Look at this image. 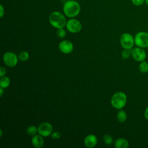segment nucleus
Masks as SVG:
<instances>
[{
	"instance_id": "f257e3e1",
	"label": "nucleus",
	"mask_w": 148,
	"mask_h": 148,
	"mask_svg": "<svg viewBox=\"0 0 148 148\" xmlns=\"http://www.w3.org/2000/svg\"><path fill=\"white\" fill-rule=\"evenodd\" d=\"M80 5L78 2L75 0L66 1L62 8L64 14L65 16L69 18H74L76 17L80 12Z\"/></svg>"
},
{
	"instance_id": "f03ea898",
	"label": "nucleus",
	"mask_w": 148,
	"mask_h": 148,
	"mask_svg": "<svg viewBox=\"0 0 148 148\" xmlns=\"http://www.w3.org/2000/svg\"><path fill=\"white\" fill-rule=\"evenodd\" d=\"M65 16L58 11H54L49 16V23L52 27L57 29L64 28L67 22Z\"/></svg>"
},
{
	"instance_id": "7ed1b4c3",
	"label": "nucleus",
	"mask_w": 148,
	"mask_h": 148,
	"mask_svg": "<svg viewBox=\"0 0 148 148\" xmlns=\"http://www.w3.org/2000/svg\"><path fill=\"white\" fill-rule=\"evenodd\" d=\"M127 101V97L126 94L122 91H119L113 95L111 98L110 103L114 108L121 109L126 105Z\"/></svg>"
},
{
	"instance_id": "20e7f679",
	"label": "nucleus",
	"mask_w": 148,
	"mask_h": 148,
	"mask_svg": "<svg viewBox=\"0 0 148 148\" xmlns=\"http://www.w3.org/2000/svg\"><path fill=\"white\" fill-rule=\"evenodd\" d=\"M135 44L139 47H148V32L141 31L138 32L134 37Z\"/></svg>"
},
{
	"instance_id": "39448f33",
	"label": "nucleus",
	"mask_w": 148,
	"mask_h": 148,
	"mask_svg": "<svg viewBox=\"0 0 148 148\" xmlns=\"http://www.w3.org/2000/svg\"><path fill=\"white\" fill-rule=\"evenodd\" d=\"M120 42L121 46L125 49H131L135 44L134 38L127 32L121 34L120 38Z\"/></svg>"
},
{
	"instance_id": "423d86ee",
	"label": "nucleus",
	"mask_w": 148,
	"mask_h": 148,
	"mask_svg": "<svg viewBox=\"0 0 148 148\" xmlns=\"http://www.w3.org/2000/svg\"><path fill=\"white\" fill-rule=\"evenodd\" d=\"M66 28L68 31L71 33H77L81 31L82 25L78 20L71 18L66 22Z\"/></svg>"
},
{
	"instance_id": "0eeeda50",
	"label": "nucleus",
	"mask_w": 148,
	"mask_h": 148,
	"mask_svg": "<svg viewBox=\"0 0 148 148\" xmlns=\"http://www.w3.org/2000/svg\"><path fill=\"white\" fill-rule=\"evenodd\" d=\"M18 58L15 53L10 51L6 52L3 56V62L9 67L15 66L18 62Z\"/></svg>"
},
{
	"instance_id": "6e6552de",
	"label": "nucleus",
	"mask_w": 148,
	"mask_h": 148,
	"mask_svg": "<svg viewBox=\"0 0 148 148\" xmlns=\"http://www.w3.org/2000/svg\"><path fill=\"white\" fill-rule=\"evenodd\" d=\"M38 134L43 137H46L51 135L53 132V126L48 122L41 123L38 126Z\"/></svg>"
},
{
	"instance_id": "1a4fd4ad",
	"label": "nucleus",
	"mask_w": 148,
	"mask_h": 148,
	"mask_svg": "<svg viewBox=\"0 0 148 148\" xmlns=\"http://www.w3.org/2000/svg\"><path fill=\"white\" fill-rule=\"evenodd\" d=\"M131 55L133 58L138 62L145 61L146 57V53L143 48L136 47L131 51Z\"/></svg>"
},
{
	"instance_id": "9d476101",
	"label": "nucleus",
	"mask_w": 148,
	"mask_h": 148,
	"mask_svg": "<svg viewBox=\"0 0 148 148\" xmlns=\"http://www.w3.org/2000/svg\"><path fill=\"white\" fill-rule=\"evenodd\" d=\"M59 50L64 54L71 53L73 50V45L69 40H62L59 43Z\"/></svg>"
},
{
	"instance_id": "9b49d317",
	"label": "nucleus",
	"mask_w": 148,
	"mask_h": 148,
	"mask_svg": "<svg viewBox=\"0 0 148 148\" xmlns=\"http://www.w3.org/2000/svg\"><path fill=\"white\" fill-rule=\"evenodd\" d=\"M97 138L94 134H89L86 136L84 140V143L86 147L88 148H92L97 144Z\"/></svg>"
},
{
	"instance_id": "f8f14e48",
	"label": "nucleus",
	"mask_w": 148,
	"mask_h": 148,
	"mask_svg": "<svg viewBox=\"0 0 148 148\" xmlns=\"http://www.w3.org/2000/svg\"><path fill=\"white\" fill-rule=\"evenodd\" d=\"M43 136L39 135H35L32 136L31 139V143L32 145L36 148H41L43 147L44 145V139L43 138Z\"/></svg>"
},
{
	"instance_id": "ddd939ff",
	"label": "nucleus",
	"mask_w": 148,
	"mask_h": 148,
	"mask_svg": "<svg viewBox=\"0 0 148 148\" xmlns=\"http://www.w3.org/2000/svg\"><path fill=\"white\" fill-rule=\"evenodd\" d=\"M114 146L116 148H127L129 147V142L126 139L120 138L116 140Z\"/></svg>"
},
{
	"instance_id": "4468645a",
	"label": "nucleus",
	"mask_w": 148,
	"mask_h": 148,
	"mask_svg": "<svg viewBox=\"0 0 148 148\" xmlns=\"http://www.w3.org/2000/svg\"><path fill=\"white\" fill-rule=\"evenodd\" d=\"M10 84V80L8 76H2L0 79V86L3 88H7Z\"/></svg>"
},
{
	"instance_id": "2eb2a0df",
	"label": "nucleus",
	"mask_w": 148,
	"mask_h": 148,
	"mask_svg": "<svg viewBox=\"0 0 148 148\" xmlns=\"http://www.w3.org/2000/svg\"><path fill=\"white\" fill-rule=\"evenodd\" d=\"M127 113L123 110H119L117 113V119L120 123H123L127 120Z\"/></svg>"
},
{
	"instance_id": "dca6fc26",
	"label": "nucleus",
	"mask_w": 148,
	"mask_h": 148,
	"mask_svg": "<svg viewBox=\"0 0 148 148\" xmlns=\"http://www.w3.org/2000/svg\"><path fill=\"white\" fill-rule=\"evenodd\" d=\"M27 133L30 136H34L38 133V128L35 125H30L27 129Z\"/></svg>"
},
{
	"instance_id": "f3484780",
	"label": "nucleus",
	"mask_w": 148,
	"mask_h": 148,
	"mask_svg": "<svg viewBox=\"0 0 148 148\" xmlns=\"http://www.w3.org/2000/svg\"><path fill=\"white\" fill-rule=\"evenodd\" d=\"M139 70L142 73H146L148 72V63L145 61H143L140 62L139 65Z\"/></svg>"
},
{
	"instance_id": "a211bd4d",
	"label": "nucleus",
	"mask_w": 148,
	"mask_h": 148,
	"mask_svg": "<svg viewBox=\"0 0 148 148\" xmlns=\"http://www.w3.org/2000/svg\"><path fill=\"white\" fill-rule=\"evenodd\" d=\"M18 59L21 61H26L29 57V53L26 51H21L18 55Z\"/></svg>"
},
{
	"instance_id": "6ab92c4d",
	"label": "nucleus",
	"mask_w": 148,
	"mask_h": 148,
	"mask_svg": "<svg viewBox=\"0 0 148 148\" xmlns=\"http://www.w3.org/2000/svg\"><path fill=\"white\" fill-rule=\"evenodd\" d=\"M103 140L104 143L107 145H112L113 143V138L110 135H108V134H106L103 136Z\"/></svg>"
},
{
	"instance_id": "aec40b11",
	"label": "nucleus",
	"mask_w": 148,
	"mask_h": 148,
	"mask_svg": "<svg viewBox=\"0 0 148 148\" xmlns=\"http://www.w3.org/2000/svg\"><path fill=\"white\" fill-rule=\"evenodd\" d=\"M131 54V51L130 49H125L121 52V57L124 59H127Z\"/></svg>"
},
{
	"instance_id": "412c9836",
	"label": "nucleus",
	"mask_w": 148,
	"mask_h": 148,
	"mask_svg": "<svg viewBox=\"0 0 148 148\" xmlns=\"http://www.w3.org/2000/svg\"><path fill=\"white\" fill-rule=\"evenodd\" d=\"M56 33H57V35L58 36V37H59L60 38H63L66 35V31L64 29V28H61L57 29Z\"/></svg>"
},
{
	"instance_id": "4be33fe9",
	"label": "nucleus",
	"mask_w": 148,
	"mask_h": 148,
	"mask_svg": "<svg viewBox=\"0 0 148 148\" xmlns=\"http://www.w3.org/2000/svg\"><path fill=\"white\" fill-rule=\"evenodd\" d=\"M131 2L134 5L139 6L145 3V0H131Z\"/></svg>"
},
{
	"instance_id": "5701e85b",
	"label": "nucleus",
	"mask_w": 148,
	"mask_h": 148,
	"mask_svg": "<svg viewBox=\"0 0 148 148\" xmlns=\"http://www.w3.org/2000/svg\"><path fill=\"white\" fill-rule=\"evenodd\" d=\"M51 138H53L54 139H58L59 138L61 137V134H60V132H59L58 131L54 132L51 134Z\"/></svg>"
},
{
	"instance_id": "b1692460",
	"label": "nucleus",
	"mask_w": 148,
	"mask_h": 148,
	"mask_svg": "<svg viewBox=\"0 0 148 148\" xmlns=\"http://www.w3.org/2000/svg\"><path fill=\"white\" fill-rule=\"evenodd\" d=\"M6 69L5 68H3V66H1L0 68V76L1 77L2 76H4L6 74Z\"/></svg>"
},
{
	"instance_id": "393cba45",
	"label": "nucleus",
	"mask_w": 148,
	"mask_h": 148,
	"mask_svg": "<svg viewBox=\"0 0 148 148\" xmlns=\"http://www.w3.org/2000/svg\"><path fill=\"white\" fill-rule=\"evenodd\" d=\"M5 14V9L2 5H0V17L2 18Z\"/></svg>"
},
{
	"instance_id": "a878e982",
	"label": "nucleus",
	"mask_w": 148,
	"mask_h": 148,
	"mask_svg": "<svg viewBox=\"0 0 148 148\" xmlns=\"http://www.w3.org/2000/svg\"><path fill=\"white\" fill-rule=\"evenodd\" d=\"M144 116H145V119L148 120V106L146 108V109H145V110Z\"/></svg>"
},
{
	"instance_id": "bb28decb",
	"label": "nucleus",
	"mask_w": 148,
	"mask_h": 148,
	"mask_svg": "<svg viewBox=\"0 0 148 148\" xmlns=\"http://www.w3.org/2000/svg\"><path fill=\"white\" fill-rule=\"evenodd\" d=\"M3 88H2V87H1L0 88V96L1 97H2V95H3Z\"/></svg>"
},
{
	"instance_id": "cd10ccee",
	"label": "nucleus",
	"mask_w": 148,
	"mask_h": 148,
	"mask_svg": "<svg viewBox=\"0 0 148 148\" xmlns=\"http://www.w3.org/2000/svg\"><path fill=\"white\" fill-rule=\"evenodd\" d=\"M0 131H1V133H0V137H2V130H1Z\"/></svg>"
},
{
	"instance_id": "c85d7f7f",
	"label": "nucleus",
	"mask_w": 148,
	"mask_h": 148,
	"mask_svg": "<svg viewBox=\"0 0 148 148\" xmlns=\"http://www.w3.org/2000/svg\"><path fill=\"white\" fill-rule=\"evenodd\" d=\"M145 3L148 6V0H145Z\"/></svg>"
},
{
	"instance_id": "c756f323",
	"label": "nucleus",
	"mask_w": 148,
	"mask_h": 148,
	"mask_svg": "<svg viewBox=\"0 0 148 148\" xmlns=\"http://www.w3.org/2000/svg\"><path fill=\"white\" fill-rule=\"evenodd\" d=\"M66 1H71V0H66Z\"/></svg>"
}]
</instances>
